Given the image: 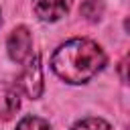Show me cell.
Returning a JSON list of instances; mask_svg holds the SVG:
<instances>
[{"mask_svg": "<svg viewBox=\"0 0 130 130\" xmlns=\"http://www.w3.org/2000/svg\"><path fill=\"white\" fill-rule=\"evenodd\" d=\"M51 65L63 81L85 83L104 69L106 53L89 39H71L53 53Z\"/></svg>", "mask_w": 130, "mask_h": 130, "instance_id": "cell-1", "label": "cell"}, {"mask_svg": "<svg viewBox=\"0 0 130 130\" xmlns=\"http://www.w3.org/2000/svg\"><path fill=\"white\" fill-rule=\"evenodd\" d=\"M16 85L30 100L41 98V93H43V73H41V59H39V55H32L26 61V65H24V69H22Z\"/></svg>", "mask_w": 130, "mask_h": 130, "instance_id": "cell-2", "label": "cell"}, {"mask_svg": "<svg viewBox=\"0 0 130 130\" xmlns=\"http://www.w3.org/2000/svg\"><path fill=\"white\" fill-rule=\"evenodd\" d=\"M6 49H8V55H10L12 61L26 63L32 57V37H30V30L26 26H16L10 32V37H8Z\"/></svg>", "mask_w": 130, "mask_h": 130, "instance_id": "cell-3", "label": "cell"}, {"mask_svg": "<svg viewBox=\"0 0 130 130\" xmlns=\"http://www.w3.org/2000/svg\"><path fill=\"white\" fill-rule=\"evenodd\" d=\"M71 2L73 0H32V10L41 20L55 22L69 12Z\"/></svg>", "mask_w": 130, "mask_h": 130, "instance_id": "cell-4", "label": "cell"}, {"mask_svg": "<svg viewBox=\"0 0 130 130\" xmlns=\"http://www.w3.org/2000/svg\"><path fill=\"white\" fill-rule=\"evenodd\" d=\"M16 130H51L49 122L45 118H39V116H24L18 124H16Z\"/></svg>", "mask_w": 130, "mask_h": 130, "instance_id": "cell-5", "label": "cell"}, {"mask_svg": "<svg viewBox=\"0 0 130 130\" xmlns=\"http://www.w3.org/2000/svg\"><path fill=\"white\" fill-rule=\"evenodd\" d=\"M71 130H112V126L102 118H85L71 126Z\"/></svg>", "mask_w": 130, "mask_h": 130, "instance_id": "cell-6", "label": "cell"}]
</instances>
